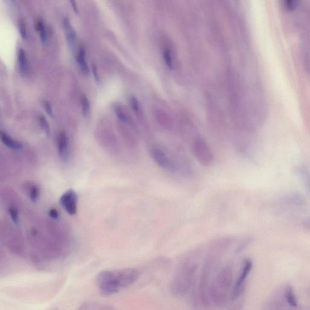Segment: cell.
<instances>
[{
    "label": "cell",
    "mask_w": 310,
    "mask_h": 310,
    "mask_svg": "<svg viewBox=\"0 0 310 310\" xmlns=\"http://www.w3.org/2000/svg\"><path fill=\"white\" fill-rule=\"evenodd\" d=\"M199 265L197 263L185 261L179 266L170 285V291L176 297L188 294L195 282Z\"/></svg>",
    "instance_id": "cell-1"
},
{
    "label": "cell",
    "mask_w": 310,
    "mask_h": 310,
    "mask_svg": "<svg viewBox=\"0 0 310 310\" xmlns=\"http://www.w3.org/2000/svg\"><path fill=\"white\" fill-rule=\"evenodd\" d=\"M234 273L231 265L225 266L216 275L209 286V296L216 301H223L231 298L230 290L233 287Z\"/></svg>",
    "instance_id": "cell-2"
},
{
    "label": "cell",
    "mask_w": 310,
    "mask_h": 310,
    "mask_svg": "<svg viewBox=\"0 0 310 310\" xmlns=\"http://www.w3.org/2000/svg\"><path fill=\"white\" fill-rule=\"evenodd\" d=\"M220 255L221 254L211 251L202 269L199 290L200 299L204 306H209L211 305L209 286L211 283V279L212 273L214 271L216 265H217Z\"/></svg>",
    "instance_id": "cell-3"
},
{
    "label": "cell",
    "mask_w": 310,
    "mask_h": 310,
    "mask_svg": "<svg viewBox=\"0 0 310 310\" xmlns=\"http://www.w3.org/2000/svg\"><path fill=\"white\" fill-rule=\"evenodd\" d=\"M96 285L102 296H110L121 291L116 271L106 270L99 272L96 276Z\"/></svg>",
    "instance_id": "cell-4"
},
{
    "label": "cell",
    "mask_w": 310,
    "mask_h": 310,
    "mask_svg": "<svg viewBox=\"0 0 310 310\" xmlns=\"http://www.w3.org/2000/svg\"><path fill=\"white\" fill-rule=\"evenodd\" d=\"M252 268L253 262L252 260L250 259H245L243 262L238 278L232 288L231 295V299L232 301L238 299L244 293L246 280L247 279Z\"/></svg>",
    "instance_id": "cell-5"
},
{
    "label": "cell",
    "mask_w": 310,
    "mask_h": 310,
    "mask_svg": "<svg viewBox=\"0 0 310 310\" xmlns=\"http://www.w3.org/2000/svg\"><path fill=\"white\" fill-rule=\"evenodd\" d=\"M193 153L199 164L205 168L211 166L214 161L211 148L203 139H196L193 143Z\"/></svg>",
    "instance_id": "cell-6"
},
{
    "label": "cell",
    "mask_w": 310,
    "mask_h": 310,
    "mask_svg": "<svg viewBox=\"0 0 310 310\" xmlns=\"http://www.w3.org/2000/svg\"><path fill=\"white\" fill-rule=\"evenodd\" d=\"M60 204L68 214L75 215L78 211V196L73 189H69L59 199Z\"/></svg>",
    "instance_id": "cell-7"
},
{
    "label": "cell",
    "mask_w": 310,
    "mask_h": 310,
    "mask_svg": "<svg viewBox=\"0 0 310 310\" xmlns=\"http://www.w3.org/2000/svg\"><path fill=\"white\" fill-rule=\"evenodd\" d=\"M151 155L156 164L166 171H175V165L167 153L158 148H153Z\"/></svg>",
    "instance_id": "cell-8"
},
{
    "label": "cell",
    "mask_w": 310,
    "mask_h": 310,
    "mask_svg": "<svg viewBox=\"0 0 310 310\" xmlns=\"http://www.w3.org/2000/svg\"><path fill=\"white\" fill-rule=\"evenodd\" d=\"M56 147H57V152L59 158L63 161H66L69 156V141L68 135L65 131H62L59 133L56 141Z\"/></svg>",
    "instance_id": "cell-9"
},
{
    "label": "cell",
    "mask_w": 310,
    "mask_h": 310,
    "mask_svg": "<svg viewBox=\"0 0 310 310\" xmlns=\"http://www.w3.org/2000/svg\"><path fill=\"white\" fill-rule=\"evenodd\" d=\"M0 139H1L3 144L7 148L13 150V151H18V150L23 148V144L21 142L12 138L11 136L3 131L0 132Z\"/></svg>",
    "instance_id": "cell-10"
},
{
    "label": "cell",
    "mask_w": 310,
    "mask_h": 310,
    "mask_svg": "<svg viewBox=\"0 0 310 310\" xmlns=\"http://www.w3.org/2000/svg\"><path fill=\"white\" fill-rule=\"evenodd\" d=\"M63 24H64L66 36L69 44L71 46L74 45L76 42V33L75 30L72 26L69 18L68 17L65 18Z\"/></svg>",
    "instance_id": "cell-11"
},
{
    "label": "cell",
    "mask_w": 310,
    "mask_h": 310,
    "mask_svg": "<svg viewBox=\"0 0 310 310\" xmlns=\"http://www.w3.org/2000/svg\"><path fill=\"white\" fill-rule=\"evenodd\" d=\"M18 61L20 72L23 75L26 74L28 71V61L24 49H19L18 53Z\"/></svg>",
    "instance_id": "cell-12"
},
{
    "label": "cell",
    "mask_w": 310,
    "mask_h": 310,
    "mask_svg": "<svg viewBox=\"0 0 310 310\" xmlns=\"http://www.w3.org/2000/svg\"><path fill=\"white\" fill-rule=\"evenodd\" d=\"M77 61L81 71L85 73L89 72V68L86 59V49L84 46L79 48L77 55Z\"/></svg>",
    "instance_id": "cell-13"
},
{
    "label": "cell",
    "mask_w": 310,
    "mask_h": 310,
    "mask_svg": "<svg viewBox=\"0 0 310 310\" xmlns=\"http://www.w3.org/2000/svg\"><path fill=\"white\" fill-rule=\"evenodd\" d=\"M284 295L286 301L290 305L293 306V307H296L298 306V299L292 286H286Z\"/></svg>",
    "instance_id": "cell-14"
},
{
    "label": "cell",
    "mask_w": 310,
    "mask_h": 310,
    "mask_svg": "<svg viewBox=\"0 0 310 310\" xmlns=\"http://www.w3.org/2000/svg\"><path fill=\"white\" fill-rule=\"evenodd\" d=\"M28 192L30 199L32 202H36L38 201L40 195V189L37 185L35 184H29L28 185Z\"/></svg>",
    "instance_id": "cell-15"
},
{
    "label": "cell",
    "mask_w": 310,
    "mask_h": 310,
    "mask_svg": "<svg viewBox=\"0 0 310 310\" xmlns=\"http://www.w3.org/2000/svg\"><path fill=\"white\" fill-rule=\"evenodd\" d=\"M79 310H113L109 306L98 304V303L88 302L81 306Z\"/></svg>",
    "instance_id": "cell-16"
},
{
    "label": "cell",
    "mask_w": 310,
    "mask_h": 310,
    "mask_svg": "<svg viewBox=\"0 0 310 310\" xmlns=\"http://www.w3.org/2000/svg\"><path fill=\"white\" fill-rule=\"evenodd\" d=\"M36 29L39 32L40 38H41L42 42L46 43L47 42V32L44 23L42 20H38L36 23Z\"/></svg>",
    "instance_id": "cell-17"
},
{
    "label": "cell",
    "mask_w": 310,
    "mask_h": 310,
    "mask_svg": "<svg viewBox=\"0 0 310 310\" xmlns=\"http://www.w3.org/2000/svg\"><path fill=\"white\" fill-rule=\"evenodd\" d=\"M8 213L13 223L18 224L19 221V216L17 208L15 206H10L8 209Z\"/></svg>",
    "instance_id": "cell-18"
},
{
    "label": "cell",
    "mask_w": 310,
    "mask_h": 310,
    "mask_svg": "<svg viewBox=\"0 0 310 310\" xmlns=\"http://www.w3.org/2000/svg\"><path fill=\"white\" fill-rule=\"evenodd\" d=\"M81 106L82 115L85 117L88 116L90 112V102L86 96L84 95L81 98Z\"/></svg>",
    "instance_id": "cell-19"
},
{
    "label": "cell",
    "mask_w": 310,
    "mask_h": 310,
    "mask_svg": "<svg viewBox=\"0 0 310 310\" xmlns=\"http://www.w3.org/2000/svg\"><path fill=\"white\" fill-rule=\"evenodd\" d=\"M39 121L40 125H41L42 129L44 130L46 134L49 136L51 135V128H50L48 120L46 119L44 116L42 115L39 116Z\"/></svg>",
    "instance_id": "cell-20"
},
{
    "label": "cell",
    "mask_w": 310,
    "mask_h": 310,
    "mask_svg": "<svg viewBox=\"0 0 310 310\" xmlns=\"http://www.w3.org/2000/svg\"><path fill=\"white\" fill-rule=\"evenodd\" d=\"M115 112L116 113V115H117L118 118L121 120L122 122H128V117L125 114V113L122 111V110L119 108H115Z\"/></svg>",
    "instance_id": "cell-21"
},
{
    "label": "cell",
    "mask_w": 310,
    "mask_h": 310,
    "mask_svg": "<svg viewBox=\"0 0 310 310\" xmlns=\"http://www.w3.org/2000/svg\"><path fill=\"white\" fill-rule=\"evenodd\" d=\"M19 31L23 38L27 37V31L25 23L23 20H20L19 22Z\"/></svg>",
    "instance_id": "cell-22"
},
{
    "label": "cell",
    "mask_w": 310,
    "mask_h": 310,
    "mask_svg": "<svg viewBox=\"0 0 310 310\" xmlns=\"http://www.w3.org/2000/svg\"><path fill=\"white\" fill-rule=\"evenodd\" d=\"M164 59L167 65L168 66L169 68H172V59L171 57V53L168 51V49H166L164 53Z\"/></svg>",
    "instance_id": "cell-23"
},
{
    "label": "cell",
    "mask_w": 310,
    "mask_h": 310,
    "mask_svg": "<svg viewBox=\"0 0 310 310\" xmlns=\"http://www.w3.org/2000/svg\"><path fill=\"white\" fill-rule=\"evenodd\" d=\"M48 214L50 217L53 220H58L59 219V212L56 209H50Z\"/></svg>",
    "instance_id": "cell-24"
},
{
    "label": "cell",
    "mask_w": 310,
    "mask_h": 310,
    "mask_svg": "<svg viewBox=\"0 0 310 310\" xmlns=\"http://www.w3.org/2000/svg\"><path fill=\"white\" fill-rule=\"evenodd\" d=\"M44 106L46 109V112L48 113V114L50 116H52V106L50 102L48 101H45Z\"/></svg>",
    "instance_id": "cell-25"
},
{
    "label": "cell",
    "mask_w": 310,
    "mask_h": 310,
    "mask_svg": "<svg viewBox=\"0 0 310 310\" xmlns=\"http://www.w3.org/2000/svg\"><path fill=\"white\" fill-rule=\"evenodd\" d=\"M92 68L93 74V76H94V78L96 79V81L97 82H99V76L97 71V68H96V66H95V65L93 64L92 65Z\"/></svg>",
    "instance_id": "cell-26"
},
{
    "label": "cell",
    "mask_w": 310,
    "mask_h": 310,
    "mask_svg": "<svg viewBox=\"0 0 310 310\" xmlns=\"http://www.w3.org/2000/svg\"><path fill=\"white\" fill-rule=\"evenodd\" d=\"M131 103L133 109H134L135 111H138V103L137 100L135 98H132L131 99Z\"/></svg>",
    "instance_id": "cell-27"
},
{
    "label": "cell",
    "mask_w": 310,
    "mask_h": 310,
    "mask_svg": "<svg viewBox=\"0 0 310 310\" xmlns=\"http://www.w3.org/2000/svg\"><path fill=\"white\" fill-rule=\"evenodd\" d=\"M285 6L286 8L288 9H293L295 7V2L292 1H288L286 3Z\"/></svg>",
    "instance_id": "cell-28"
},
{
    "label": "cell",
    "mask_w": 310,
    "mask_h": 310,
    "mask_svg": "<svg viewBox=\"0 0 310 310\" xmlns=\"http://www.w3.org/2000/svg\"><path fill=\"white\" fill-rule=\"evenodd\" d=\"M71 3L73 9V11H74L75 13H77L78 12V8L77 5H76V3L74 1V0H71Z\"/></svg>",
    "instance_id": "cell-29"
},
{
    "label": "cell",
    "mask_w": 310,
    "mask_h": 310,
    "mask_svg": "<svg viewBox=\"0 0 310 310\" xmlns=\"http://www.w3.org/2000/svg\"><path fill=\"white\" fill-rule=\"evenodd\" d=\"M230 310H241V307H240V306L238 305V306H235L234 307L232 308Z\"/></svg>",
    "instance_id": "cell-30"
},
{
    "label": "cell",
    "mask_w": 310,
    "mask_h": 310,
    "mask_svg": "<svg viewBox=\"0 0 310 310\" xmlns=\"http://www.w3.org/2000/svg\"><path fill=\"white\" fill-rule=\"evenodd\" d=\"M309 182V186H310V181Z\"/></svg>",
    "instance_id": "cell-31"
}]
</instances>
